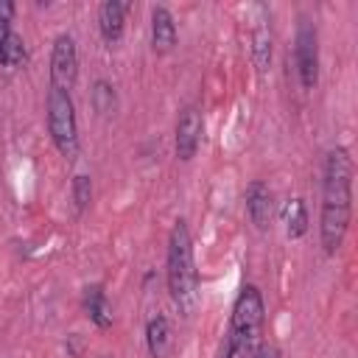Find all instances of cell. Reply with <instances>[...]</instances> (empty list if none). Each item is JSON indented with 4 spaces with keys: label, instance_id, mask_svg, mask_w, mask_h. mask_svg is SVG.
I'll list each match as a JSON object with an SVG mask.
<instances>
[{
    "label": "cell",
    "instance_id": "obj_18",
    "mask_svg": "<svg viewBox=\"0 0 358 358\" xmlns=\"http://www.w3.org/2000/svg\"><path fill=\"white\" fill-rule=\"evenodd\" d=\"M14 14H17V6L8 0H0V25H11Z\"/></svg>",
    "mask_w": 358,
    "mask_h": 358
},
{
    "label": "cell",
    "instance_id": "obj_8",
    "mask_svg": "<svg viewBox=\"0 0 358 358\" xmlns=\"http://www.w3.org/2000/svg\"><path fill=\"white\" fill-rule=\"evenodd\" d=\"M243 207H246V215L255 224V229L266 232L271 227V218H274V193H271V187L266 182H260V179L249 182V187L243 193Z\"/></svg>",
    "mask_w": 358,
    "mask_h": 358
},
{
    "label": "cell",
    "instance_id": "obj_15",
    "mask_svg": "<svg viewBox=\"0 0 358 358\" xmlns=\"http://www.w3.org/2000/svg\"><path fill=\"white\" fill-rule=\"evenodd\" d=\"M25 62H28L25 39H22L17 31H8V36H6V42H3V48H0V67L8 70V73H14V70H20Z\"/></svg>",
    "mask_w": 358,
    "mask_h": 358
},
{
    "label": "cell",
    "instance_id": "obj_17",
    "mask_svg": "<svg viewBox=\"0 0 358 358\" xmlns=\"http://www.w3.org/2000/svg\"><path fill=\"white\" fill-rule=\"evenodd\" d=\"M70 193H73V204L78 213H84L92 201V179L87 173H76L73 176V185H70Z\"/></svg>",
    "mask_w": 358,
    "mask_h": 358
},
{
    "label": "cell",
    "instance_id": "obj_3",
    "mask_svg": "<svg viewBox=\"0 0 358 358\" xmlns=\"http://www.w3.org/2000/svg\"><path fill=\"white\" fill-rule=\"evenodd\" d=\"M263 324H266L263 294L255 282H246L232 302V316H229L227 341L221 347V358H252L263 341L260 338Z\"/></svg>",
    "mask_w": 358,
    "mask_h": 358
},
{
    "label": "cell",
    "instance_id": "obj_14",
    "mask_svg": "<svg viewBox=\"0 0 358 358\" xmlns=\"http://www.w3.org/2000/svg\"><path fill=\"white\" fill-rule=\"evenodd\" d=\"M282 224H285V235L291 241H299L308 232V207L305 199H288L282 204Z\"/></svg>",
    "mask_w": 358,
    "mask_h": 358
},
{
    "label": "cell",
    "instance_id": "obj_12",
    "mask_svg": "<svg viewBox=\"0 0 358 358\" xmlns=\"http://www.w3.org/2000/svg\"><path fill=\"white\" fill-rule=\"evenodd\" d=\"M81 305H84L87 319H90L95 327H101V330L112 327V305H109V299H106L103 285H98V282H95V285H87L84 294H81Z\"/></svg>",
    "mask_w": 358,
    "mask_h": 358
},
{
    "label": "cell",
    "instance_id": "obj_10",
    "mask_svg": "<svg viewBox=\"0 0 358 358\" xmlns=\"http://www.w3.org/2000/svg\"><path fill=\"white\" fill-rule=\"evenodd\" d=\"M255 25L249 34L252 42V62L257 67V73H266L271 64V25H268V11L263 6H255Z\"/></svg>",
    "mask_w": 358,
    "mask_h": 358
},
{
    "label": "cell",
    "instance_id": "obj_20",
    "mask_svg": "<svg viewBox=\"0 0 358 358\" xmlns=\"http://www.w3.org/2000/svg\"><path fill=\"white\" fill-rule=\"evenodd\" d=\"M8 31H11V25H0V48H3V42H6Z\"/></svg>",
    "mask_w": 358,
    "mask_h": 358
},
{
    "label": "cell",
    "instance_id": "obj_7",
    "mask_svg": "<svg viewBox=\"0 0 358 358\" xmlns=\"http://www.w3.org/2000/svg\"><path fill=\"white\" fill-rule=\"evenodd\" d=\"M201 134H204V117H201V109L187 103L182 106L179 117H176V129H173V148H176V157L182 162H190L201 145Z\"/></svg>",
    "mask_w": 358,
    "mask_h": 358
},
{
    "label": "cell",
    "instance_id": "obj_5",
    "mask_svg": "<svg viewBox=\"0 0 358 358\" xmlns=\"http://www.w3.org/2000/svg\"><path fill=\"white\" fill-rule=\"evenodd\" d=\"M294 67L299 87L310 92L319 84V34L310 20H299L296 36H294Z\"/></svg>",
    "mask_w": 358,
    "mask_h": 358
},
{
    "label": "cell",
    "instance_id": "obj_16",
    "mask_svg": "<svg viewBox=\"0 0 358 358\" xmlns=\"http://www.w3.org/2000/svg\"><path fill=\"white\" fill-rule=\"evenodd\" d=\"M90 103H92V109H95L98 115H103V117L115 115V109H117V92H115V87H112L106 78H98V81L92 84V90H90Z\"/></svg>",
    "mask_w": 358,
    "mask_h": 358
},
{
    "label": "cell",
    "instance_id": "obj_9",
    "mask_svg": "<svg viewBox=\"0 0 358 358\" xmlns=\"http://www.w3.org/2000/svg\"><path fill=\"white\" fill-rule=\"evenodd\" d=\"M131 6L123 0H103L98 6V31L103 36V42L112 48L123 39V28H126V11Z\"/></svg>",
    "mask_w": 358,
    "mask_h": 358
},
{
    "label": "cell",
    "instance_id": "obj_4",
    "mask_svg": "<svg viewBox=\"0 0 358 358\" xmlns=\"http://www.w3.org/2000/svg\"><path fill=\"white\" fill-rule=\"evenodd\" d=\"M45 120H48V134H50V140H53L56 151H59L67 162H73V159L78 157V148H81L73 95H70V92L56 90V87H48Z\"/></svg>",
    "mask_w": 358,
    "mask_h": 358
},
{
    "label": "cell",
    "instance_id": "obj_21",
    "mask_svg": "<svg viewBox=\"0 0 358 358\" xmlns=\"http://www.w3.org/2000/svg\"><path fill=\"white\" fill-rule=\"evenodd\" d=\"M103 358H106V355H103Z\"/></svg>",
    "mask_w": 358,
    "mask_h": 358
},
{
    "label": "cell",
    "instance_id": "obj_1",
    "mask_svg": "<svg viewBox=\"0 0 358 358\" xmlns=\"http://www.w3.org/2000/svg\"><path fill=\"white\" fill-rule=\"evenodd\" d=\"M352 215V157L344 145H333L322 162V207H319V243L324 255L344 246Z\"/></svg>",
    "mask_w": 358,
    "mask_h": 358
},
{
    "label": "cell",
    "instance_id": "obj_19",
    "mask_svg": "<svg viewBox=\"0 0 358 358\" xmlns=\"http://www.w3.org/2000/svg\"><path fill=\"white\" fill-rule=\"evenodd\" d=\"M252 358H280V350L274 347V344H266V341H260V347L255 350V355Z\"/></svg>",
    "mask_w": 358,
    "mask_h": 358
},
{
    "label": "cell",
    "instance_id": "obj_2",
    "mask_svg": "<svg viewBox=\"0 0 358 358\" xmlns=\"http://www.w3.org/2000/svg\"><path fill=\"white\" fill-rule=\"evenodd\" d=\"M165 282H168V294L179 305V310L190 313L199 299V268H196L193 235H190V227L185 218H176L168 232Z\"/></svg>",
    "mask_w": 358,
    "mask_h": 358
},
{
    "label": "cell",
    "instance_id": "obj_11",
    "mask_svg": "<svg viewBox=\"0 0 358 358\" xmlns=\"http://www.w3.org/2000/svg\"><path fill=\"white\" fill-rule=\"evenodd\" d=\"M176 45V22L165 6L151 8V48L157 53H168Z\"/></svg>",
    "mask_w": 358,
    "mask_h": 358
},
{
    "label": "cell",
    "instance_id": "obj_13",
    "mask_svg": "<svg viewBox=\"0 0 358 358\" xmlns=\"http://www.w3.org/2000/svg\"><path fill=\"white\" fill-rule=\"evenodd\" d=\"M145 347L151 358H168L171 347H173V333H171V322L168 316L157 313L145 322Z\"/></svg>",
    "mask_w": 358,
    "mask_h": 358
},
{
    "label": "cell",
    "instance_id": "obj_6",
    "mask_svg": "<svg viewBox=\"0 0 358 358\" xmlns=\"http://www.w3.org/2000/svg\"><path fill=\"white\" fill-rule=\"evenodd\" d=\"M48 76H50L48 87H56L62 92H73V87L78 81V48H76V39L70 34H59L53 39Z\"/></svg>",
    "mask_w": 358,
    "mask_h": 358
}]
</instances>
